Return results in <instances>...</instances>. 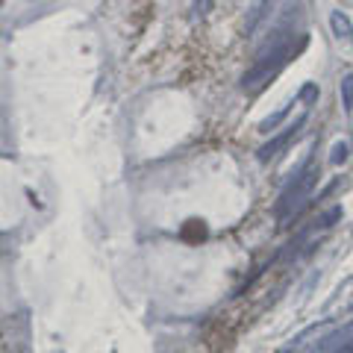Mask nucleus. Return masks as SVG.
<instances>
[{
    "label": "nucleus",
    "mask_w": 353,
    "mask_h": 353,
    "mask_svg": "<svg viewBox=\"0 0 353 353\" xmlns=\"http://www.w3.org/2000/svg\"><path fill=\"white\" fill-rule=\"evenodd\" d=\"M303 48H306V36H297V39H292V36H277V39L268 44V48L259 53V59L250 65L248 74L241 77V92H250V94L259 92V88H262L265 83H271L274 77H277Z\"/></svg>",
    "instance_id": "nucleus-1"
},
{
    "label": "nucleus",
    "mask_w": 353,
    "mask_h": 353,
    "mask_svg": "<svg viewBox=\"0 0 353 353\" xmlns=\"http://www.w3.org/2000/svg\"><path fill=\"white\" fill-rule=\"evenodd\" d=\"M339 94H341V106H345V112L353 115V74H345V77H341Z\"/></svg>",
    "instance_id": "nucleus-8"
},
{
    "label": "nucleus",
    "mask_w": 353,
    "mask_h": 353,
    "mask_svg": "<svg viewBox=\"0 0 353 353\" xmlns=\"http://www.w3.org/2000/svg\"><path fill=\"white\" fill-rule=\"evenodd\" d=\"M347 341H353V321L345 324L341 330H336V333H330L327 339H321V345H315L312 353H333V350H339L341 345H347Z\"/></svg>",
    "instance_id": "nucleus-4"
},
{
    "label": "nucleus",
    "mask_w": 353,
    "mask_h": 353,
    "mask_svg": "<svg viewBox=\"0 0 353 353\" xmlns=\"http://www.w3.org/2000/svg\"><path fill=\"white\" fill-rule=\"evenodd\" d=\"M271 9H274V0H253L250 9H248V21H245V32H248V36H250V32H256L259 21L268 15Z\"/></svg>",
    "instance_id": "nucleus-5"
},
{
    "label": "nucleus",
    "mask_w": 353,
    "mask_h": 353,
    "mask_svg": "<svg viewBox=\"0 0 353 353\" xmlns=\"http://www.w3.org/2000/svg\"><path fill=\"white\" fill-rule=\"evenodd\" d=\"M330 27H333L336 39H345V41L353 39V24H350V18L345 12H333V15H330Z\"/></svg>",
    "instance_id": "nucleus-7"
},
{
    "label": "nucleus",
    "mask_w": 353,
    "mask_h": 353,
    "mask_svg": "<svg viewBox=\"0 0 353 353\" xmlns=\"http://www.w3.org/2000/svg\"><path fill=\"white\" fill-rule=\"evenodd\" d=\"M318 176H321V174H318V165H315L312 159H306L303 168L294 174V180L280 192L277 203H274V215H277L280 221H283V218H289V215H294L297 209L306 203V197L312 194L315 183H318Z\"/></svg>",
    "instance_id": "nucleus-2"
},
{
    "label": "nucleus",
    "mask_w": 353,
    "mask_h": 353,
    "mask_svg": "<svg viewBox=\"0 0 353 353\" xmlns=\"http://www.w3.org/2000/svg\"><path fill=\"white\" fill-rule=\"evenodd\" d=\"M315 97H318V85H315V83H306V85L301 88V101H303V103H312Z\"/></svg>",
    "instance_id": "nucleus-13"
},
{
    "label": "nucleus",
    "mask_w": 353,
    "mask_h": 353,
    "mask_svg": "<svg viewBox=\"0 0 353 353\" xmlns=\"http://www.w3.org/2000/svg\"><path fill=\"white\" fill-rule=\"evenodd\" d=\"M333 353H353V341H347V345H341L339 350H333Z\"/></svg>",
    "instance_id": "nucleus-14"
},
{
    "label": "nucleus",
    "mask_w": 353,
    "mask_h": 353,
    "mask_svg": "<svg viewBox=\"0 0 353 353\" xmlns=\"http://www.w3.org/2000/svg\"><path fill=\"white\" fill-rule=\"evenodd\" d=\"M303 127H306V115L297 118L292 127H285L280 136H274L268 145H262V148H259V162H271L274 157H280V150L289 148V145H292V139H297V132H301Z\"/></svg>",
    "instance_id": "nucleus-3"
},
{
    "label": "nucleus",
    "mask_w": 353,
    "mask_h": 353,
    "mask_svg": "<svg viewBox=\"0 0 353 353\" xmlns=\"http://www.w3.org/2000/svg\"><path fill=\"white\" fill-rule=\"evenodd\" d=\"M336 221H341V206H333V209H327V212H324L321 218L315 221V227H318V230H330V227L336 224Z\"/></svg>",
    "instance_id": "nucleus-10"
},
{
    "label": "nucleus",
    "mask_w": 353,
    "mask_h": 353,
    "mask_svg": "<svg viewBox=\"0 0 353 353\" xmlns=\"http://www.w3.org/2000/svg\"><path fill=\"white\" fill-rule=\"evenodd\" d=\"M347 309H353V277L341 283V289L336 292V297H333V303H330L327 312L333 315V312H347Z\"/></svg>",
    "instance_id": "nucleus-6"
},
{
    "label": "nucleus",
    "mask_w": 353,
    "mask_h": 353,
    "mask_svg": "<svg viewBox=\"0 0 353 353\" xmlns=\"http://www.w3.org/2000/svg\"><path fill=\"white\" fill-rule=\"evenodd\" d=\"M289 106H292V103H285V106L280 109V112H274V115H268V118H265L262 124H259V132H271V130L277 127V124H280V121H283L285 115H289Z\"/></svg>",
    "instance_id": "nucleus-11"
},
{
    "label": "nucleus",
    "mask_w": 353,
    "mask_h": 353,
    "mask_svg": "<svg viewBox=\"0 0 353 353\" xmlns=\"http://www.w3.org/2000/svg\"><path fill=\"white\" fill-rule=\"evenodd\" d=\"M350 159V145L347 141H336L333 150H330V162L333 165H345Z\"/></svg>",
    "instance_id": "nucleus-9"
},
{
    "label": "nucleus",
    "mask_w": 353,
    "mask_h": 353,
    "mask_svg": "<svg viewBox=\"0 0 353 353\" xmlns=\"http://www.w3.org/2000/svg\"><path fill=\"white\" fill-rule=\"evenodd\" d=\"M212 6H215V0H197L194 3V18H206L209 12H212Z\"/></svg>",
    "instance_id": "nucleus-12"
}]
</instances>
